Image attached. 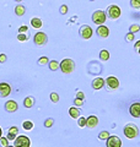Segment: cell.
Listing matches in <instances>:
<instances>
[{
	"instance_id": "1",
	"label": "cell",
	"mask_w": 140,
	"mask_h": 147,
	"mask_svg": "<svg viewBox=\"0 0 140 147\" xmlns=\"http://www.w3.org/2000/svg\"><path fill=\"white\" fill-rule=\"evenodd\" d=\"M124 135L128 137V139H134V137H137L138 134H139V129L138 126L135 125L133 123H129L127 125L124 126Z\"/></svg>"
},
{
	"instance_id": "2",
	"label": "cell",
	"mask_w": 140,
	"mask_h": 147,
	"mask_svg": "<svg viewBox=\"0 0 140 147\" xmlns=\"http://www.w3.org/2000/svg\"><path fill=\"white\" fill-rule=\"evenodd\" d=\"M59 67L64 74H71L75 70V63H74V60H71V59H64V60L60 63Z\"/></svg>"
},
{
	"instance_id": "3",
	"label": "cell",
	"mask_w": 140,
	"mask_h": 147,
	"mask_svg": "<svg viewBox=\"0 0 140 147\" xmlns=\"http://www.w3.org/2000/svg\"><path fill=\"white\" fill-rule=\"evenodd\" d=\"M106 18H107L106 12L102 10H97L92 13V21L95 22L96 25H103L106 22Z\"/></svg>"
},
{
	"instance_id": "4",
	"label": "cell",
	"mask_w": 140,
	"mask_h": 147,
	"mask_svg": "<svg viewBox=\"0 0 140 147\" xmlns=\"http://www.w3.org/2000/svg\"><path fill=\"white\" fill-rule=\"evenodd\" d=\"M107 15L112 20H116L120 16V7L118 5H109L107 9Z\"/></svg>"
},
{
	"instance_id": "5",
	"label": "cell",
	"mask_w": 140,
	"mask_h": 147,
	"mask_svg": "<svg viewBox=\"0 0 140 147\" xmlns=\"http://www.w3.org/2000/svg\"><path fill=\"white\" fill-rule=\"evenodd\" d=\"M33 40H35L36 45H39L41 47V45L47 44V42H48V37H47V34L44 32H37L33 37Z\"/></svg>"
},
{
	"instance_id": "6",
	"label": "cell",
	"mask_w": 140,
	"mask_h": 147,
	"mask_svg": "<svg viewBox=\"0 0 140 147\" xmlns=\"http://www.w3.org/2000/svg\"><path fill=\"white\" fill-rule=\"evenodd\" d=\"M14 142H15V144H14L15 147H30V145H31L30 139L27 136H23V135L17 136Z\"/></svg>"
},
{
	"instance_id": "7",
	"label": "cell",
	"mask_w": 140,
	"mask_h": 147,
	"mask_svg": "<svg viewBox=\"0 0 140 147\" xmlns=\"http://www.w3.org/2000/svg\"><path fill=\"white\" fill-rule=\"evenodd\" d=\"M79 33H80V36L82 37L84 39H90L92 34H93V31L90 26H87V25H84L80 27V31H79Z\"/></svg>"
},
{
	"instance_id": "8",
	"label": "cell",
	"mask_w": 140,
	"mask_h": 147,
	"mask_svg": "<svg viewBox=\"0 0 140 147\" xmlns=\"http://www.w3.org/2000/svg\"><path fill=\"white\" fill-rule=\"evenodd\" d=\"M11 93V87L6 82H0V97L5 98Z\"/></svg>"
},
{
	"instance_id": "9",
	"label": "cell",
	"mask_w": 140,
	"mask_h": 147,
	"mask_svg": "<svg viewBox=\"0 0 140 147\" xmlns=\"http://www.w3.org/2000/svg\"><path fill=\"white\" fill-rule=\"evenodd\" d=\"M122 146V141L118 136H109L107 139V147H120Z\"/></svg>"
},
{
	"instance_id": "10",
	"label": "cell",
	"mask_w": 140,
	"mask_h": 147,
	"mask_svg": "<svg viewBox=\"0 0 140 147\" xmlns=\"http://www.w3.org/2000/svg\"><path fill=\"white\" fill-rule=\"evenodd\" d=\"M129 112L132 114V117L134 118H140V103L137 102V103H133L130 105L129 108Z\"/></svg>"
},
{
	"instance_id": "11",
	"label": "cell",
	"mask_w": 140,
	"mask_h": 147,
	"mask_svg": "<svg viewBox=\"0 0 140 147\" xmlns=\"http://www.w3.org/2000/svg\"><path fill=\"white\" fill-rule=\"evenodd\" d=\"M106 84L112 90H116V88H118L119 87V81H118V79H116L114 76H109L108 79L106 80Z\"/></svg>"
},
{
	"instance_id": "12",
	"label": "cell",
	"mask_w": 140,
	"mask_h": 147,
	"mask_svg": "<svg viewBox=\"0 0 140 147\" xmlns=\"http://www.w3.org/2000/svg\"><path fill=\"white\" fill-rule=\"evenodd\" d=\"M17 108H18V105H17V103L15 102V100H7V102L5 103V110L6 112H9V113H15L16 110H17Z\"/></svg>"
},
{
	"instance_id": "13",
	"label": "cell",
	"mask_w": 140,
	"mask_h": 147,
	"mask_svg": "<svg viewBox=\"0 0 140 147\" xmlns=\"http://www.w3.org/2000/svg\"><path fill=\"white\" fill-rule=\"evenodd\" d=\"M97 124H99V118L95 117V115H90L86 119V126L87 127L93 129V127L97 126Z\"/></svg>"
},
{
	"instance_id": "14",
	"label": "cell",
	"mask_w": 140,
	"mask_h": 147,
	"mask_svg": "<svg viewBox=\"0 0 140 147\" xmlns=\"http://www.w3.org/2000/svg\"><path fill=\"white\" fill-rule=\"evenodd\" d=\"M96 32H97V34H99L100 37H102V38H107V37L109 36V30L103 25H100Z\"/></svg>"
},
{
	"instance_id": "15",
	"label": "cell",
	"mask_w": 140,
	"mask_h": 147,
	"mask_svg": "<svg viewBox=\"0 0 140 147\" xmlns=\"http://www.w3.org/2000/svg\"><path fill=\"white\" fill-rule=\"evenodd\" d=\"M105 85V80L101 79V77H97V79H95L92 81V88L93 90H101L102 87H103Z\"/></svg>"
},
{
	"instance_id": "16",
	"label": "cell",
	"mask_w": 140,
	"mask_h": 147,
	"mask_svg": "<svg viewBox=\"0 0 140 147\" xmlns=\"http://www.w3.org/2000/svg\"><path fill=\"white\" fill-rule=\"evenodd\" d=\"M17 132H18V127L17 126H12L9 129V132H7V139L9 140H15L17 137Z\"/></svg>"
},
{
	"instance_id": "17",
	"label": "cell",
	"mask_w": 140,
	"mask_h": 147,
	"mask_svg": "<svg viewBox=\"0 0 140 147\" xmlns=\"http://www.w3.org/2000/svg\"><path fill=\"white\" fill-rule=\"evenodd\" d=\"M31 26L33 27V28H41L42 26H43V22H42L41 18L38 17H33L31 20Z\"/></svg>"
},
{
	"instance_id": "18",
	"label": "cell",
	"mask_w": 140,
	"mask_h": 147,
	"mask_svg": "<svg viewBox=\"0 0 140 147\" xmlns=\"http://www.w3.org/2000/svg\"><path fill=\"white\" fill-rule=\"evenodd\" d=\"M35 102H36V99L33 97H26L25 100H23V105H25L26 108H32L35 105Z\"/></svg>"
},
{
	"instance_id": "19",
	"label": "cell",
	"mask_w": 140,
	"mask_h": 147,
	"mask_svg": "<svg viewBox=\"0 0 140 147\" xmlns=\"http://www.w3.org/2000/svg\"><path fill=\"white\" fill-rule=\"evenodd\" d=\"M69 114L73 119H77L79 117H80V110H79L77 108H75V107H71L69 109Z\"/></svg>"
},
{
	"instance_id": "20",
	"label": "cell",
	"mask_w": 140,
	"mask_h": 147,
	"mask_svg": "<svg viewBox=\"0 0 140 147\" xmlns=\"http://www.w3.org/2000/svg\"><path fill=\"white\" fill-rule=\"evenodd\" d=\"M25 12H26V7L25 6H23V5H16L15 13L17 16H23V15H25Z\"/></svg>"
},
{
	"instance_id": "21",
	"label": "cell",
	"mask_w": 140,
	"mask_h": 147,
	"mask_svg": "<svg viewBox=\"0 0 140 147\" xmlns=\"http://www.w3.org/2000/svg\"><path fill=\"white\" fill-rule=\"evenodd\" d=\"M100 59L101 60H103V61H106V60H108L109 59V53H108V50H101L100 52Z\"/></svg>"
},
{
	"instance_id": "22",
	"label": "cell",
	"mask_w": 140,
	"mask_h": 147,
	"mask_svg": "<svg viewBox=\"0 0 140 147\" xmlns=\"http://www.w3.org/2000/svg\"><path fill=\"white\" fill-rule=\"evenodd\" d=\"M60 66V63H58L57 60H52V61H49V69L52 71H55V70H58Z\"/></svg>"
},
{
	"instance_id": "23",
	"label": "cell",
	"mask_w": 140,
	"mask_h": 147,
	"mask_svg": "<svg viewBox=\"0 0 140 147\" xmlns=\"http://www.w3.org/2000/svg\"><path fill=\"white\" fill-rule=\"evenodd\" d=\"M22 127L25 129V130H32V129H33V123L30 120H26L22 123Z\"/></svg>"
},
{
	"instance_id": "24",
	"label": "cell",
	"mask_w": 140,
	"mask_h": 147,
	"mask_svg": "<svg viewBox=\"0 0 140 147\" xmlns=\"http://www.w3.org/2000/svg\"><path fill=\"white\" fill-rule=\"evenodd\" d=\"M29 39V34L27 33H18L17 34V40L18 42H26Z\"/></svg>"
},
{
	"instance_id": "25",
	"label": "cell",
	"mask_w": 140,
	"mask_h": 147,
	"mask_svg": "<svg viewBox=\"0 0 140 147\" xmlns=\"http://www.w3.org/2000/svg\"><path fill=\"white\" fill-rule=\"evenodd\" d=\"M109 137V132L108 131H101L100 135H99V139L100 140H107Z\"/></svg>"
},
{
	"instance_id": "26",
	"label": "cell",
	"mask_w": 140,
	"mask_h": 147,
	"mask_svg": "<svg viewBox=\"0 0 140 147\" xmlns=\"http://www.w3.org/2000/svg\"><path fill=\"white\" fill-rule=\"evenodd\" d=\"M0 146L1 147H7L9 146V139L7 137H0Z\"/></svg>"
},
{
	"instance_id": "27",
	"label": "cell",
	"mask_w": 140,
	"mask_h": 147,
	"mask_svg": "<svg viewBox=\"0 0 140 147\" xmlns=\"http://www.w3.org/2000/svg\"><path fill=\"white\" fill-rule=\"evenodd\" d=\"M50 100H52L53 103H58V100H59V96H58V93H55V92L50 93Z\"/></svg>"
},
{
	"instance_id": "28",
	"label": "cell",
	"mask_w": 140,
	"mask_h": 147,
	"mask_svg": "<svg viewBox=\"0 0 140 147\" xmlns=\"http://www.w3.org/2000/svg\"><path fill=\"white\" fill-rule=\"evenodd\" d=\"M38 64L39 65H46V64H49V60H48V58L47 57H42L38 59Z\"/></svg>"
},
{
	"instance_id": "29",
	"label": "cell",
	"mask_w": 140,
	"mask_h": 147,
	"mask_svg": "<svg viewBox=\"0 0 140 147\" xmlns=\"http://www.w3.org/2000/svg\"><path fill=\"white\" fill-rule=\"evenodd\" d=\"M130 5L134 9H140V0H130Z\"/></svg>"
},
{
	"instance_id": "30",
	"label": "cell",
	"mask_w": 140,
	"mask_h": 147,
	"mask_svg": "<svg viewBox=\"0 0 140 147\" xmlns=\"http://www.w3.org/2000/svg\"><path fill=\"white\" fill-rule=\"evenodd\" d=\"M77 124H79V126L80 127H84V126H86V119L85 118H80L79 117V121H77Z\"/></svg>"
},
{
	"instance_id": "31",
	"label": "cell",
	"mask_w": 140,
	"mask_h": 147,
	"mask_svg": "<svg viewBox=\"0 0 140 147\" xmlns=\"http://www.w3.org/2000/svg\"><path fill=\"white\" fill-rule=\"evenodd\" d=\"M129 30H130V32H132V33H135V32H139V31H140V26H139V25H132Z\"/></svg>"
},
{
	"instance_id": "32",
	"label": "cell",
	"mask_w": 140,
	"mask_h": 147,
	"mask_svg": "<svg viewBox=\"0 0 140 147\" xmlns=\"http://www.w3.org/2000/svg\"><path fill=\"white\" fill-rule=\"evenodd\" d=\"M18 33H29V27L27 26H21L20 28H18Z\"/></svg>"
},
{
	"instance_id": "33",
	"label": "cell",
	"mask_w": 140,
	"mask_h": 147,
	"mask_svg": "<svg viewBox=\"0 0 140 147\" xmlns=\"http://www.w3.org/2000/svg\"><path fill=\"white\" fill-rule=\"evenodd\" d=\"M53 123H54V120H53L52 118H49V119H47V120L44 121V126L46 127H50V126L53 125Z\"/></svg>"
},
{
	"instance_id": "34",
	"label": "cell",
	"mask_w": 140,
	"mask_h": 147,
	"mask_svg": "<svg viewBox=\"0 0 140 147\" xmlns=\"http://www.w3.org/2000/svg\"><path fill=\"white\" fill-rule=\"evenodd\" d=\"M74 104H75L76 107H81V105L84 104V100L80 99V98H75V100H74Z\"/></svg>"
},
{
	"instance_id": "35",
	"label": "cell",
	"mask_w": 140,
	"mask_h": 147,
	"mask_svg": "<svg viewBox=\"0 0 140 147\" xmlns=\"http://www.w3.org/2000/svg\"><path fill=\"white\" fill-rule=\"evenodd\" d=\"M59 11H60V13L65 15V13L68 12V6L67 5H62V6H60V9H59Z\"/></svg>"
},
{
	"instance_id": "36",
	"label": "cell",
	"mask_w": 140,
	"mask_h": 147,
	"mask_svg": "<svg viewBox=\"0 0 140 147\" xmlns=\"http://www.w3.org/2000/svg\"><path fill=\"white\" fill-rule=\"evenodd\" d=\"M125 39L128 40V42H132V40L134 39V33H132V32H129V33L125 36Z\"/></svg>"
},
{
	"instance_id": "37",
	"label": "cell",
	"mask_w": 140,
	"mask_h": 147,
	"mask_svg": "<svg viewBox=\"0 0 140 147\" xmlns=\"http://www.w3.org/2000/svg\"><path fill=\"white\" fill-rule=\"evenodd\" d=\"M6 59H7V57H6V55L5 54H0V63H5L6 61Z\"/></svg>"
},
{
	"instance_id": "38",
	"label": "cell",
	"mask_w": 140,
	"mask_h": 147,
	"mask_svg": "<svg viewBox=\"0 0 140 147\" xmlns=\"http://www.w3.org/2000/svg\"><path fill=\"white\" fill-rule=\"evenodd\" d=\"M76 98H80V99H82V100H84V98H85V94H84V92H77Z\"/></svg>"
},
{
	"instance_id": "39",
	"label": "cell",
	"mask_w": 140,
	"mask_h": 147,
	"mask_svg": "<svg viewBox=\"0 0 140 147\" xmlns=\"http://www.w3.org/2000/svg\"><path fill=\"white\" fill-rule=\"evenodd\" d=\"M135 50H137V52L140 54V40H138V42L135 43Z\"/></svg>"
},
{
	"instance_id": "40",
	"label": "cell",
	"mask_w": 140,
	"mask_h": 147,
	"mask_svg": "<svg viewBox=\"0 0 140 147\" xmlns=\"http://www.w3.org/2000/svg\"><path fill=\"white\" fill-rule=\"evenodd\" d=\"M1 135H3V131H1V127H0V137H1Z\"/></svg>"
},
{
	"instance_id": "41",
	"label": "cell",
	"mask_w": 140,
	"mask_h": 147,
	"mask_svg": "<svg viewBox=\"0 0 140 147\" xmlns=\"http://www.w3.org/2000/svg\"><path fill=\"white\" fill-rule=\"evenodd\" d=\"M15 1H16V3H21V1H22V0H15Z\"/></svg>"
},
{
	"instance_id": "42",
	"label": "cell",
	"mask_w": 140,
	"mask_h": 147,
	"mask_svg": "<svg viewBox=\"0 0 140 147\" xmlns=\"http://www.w3.org/2000/svg\"><path fill=\"white\" fill-rule=\"evenodd\" d=\"M7 147H15V146H10V145H9V146H7Z\"/></svg>"
},
{
	"instance_id": "43",
	"label": "cell",
	"mask_w": 140,
	"mask_h": 147,
	"mask_svg": "<svg viewBox=\"0 0 140 147\" xmlns=\"http://www.w3.org/2000/svg\"><path fill=\"white\" fill-rule=\"evenodd\" d=\"M91 1H93V0H91Z\"/></svg>"
}]
</instances>
